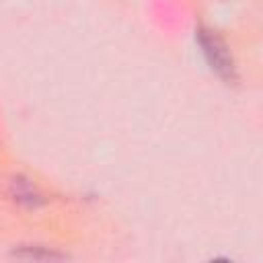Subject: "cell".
<instances>
[{"label":"cell","mask_w":263,"mask_h":263,"mask_svg":"<svg viewBox=\"0 0 263 263\" xmlns=\"http://www.w3.org/2000/svg\"><path fill=\"white\" fill-rule=\"evenodd\" d=\"M197 41L201 45V51L208 60V64L212 66V70L228 84L236 82V68H234V60L230 55V49L226 47V43L210 29L199 27L197 29Z\"/></svg>","instance_id":"obj_1"}]
</instances>
